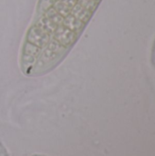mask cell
I'll use <instances>...</instances> for the list:
<instances>
[{
  "label": "cell",
  "mask_w": 155,
  "mask_h": 156,
  "mask_svg": "<svg viewBox=\"0 0 155 156\" xmlns=\"http://www.w3.org/2000/svg\"><path fill=\"white\" fill-rule=\"evenodd\" d=\"M74 1H75V2L77 3V5H78V1H79V0H74Z\"/></svg>",
  "instance_id": "1"
}]
</instances>
